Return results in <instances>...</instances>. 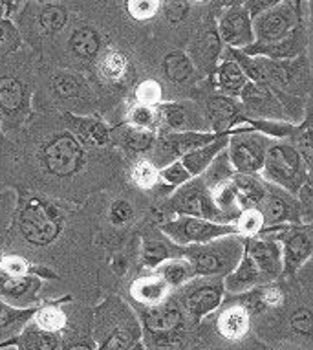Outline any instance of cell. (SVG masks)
<instances>
[{
	"mask_svg": "<svg viewBox=\"0 0 313 350\" xmlns=\"http://www.w3.org/2000/svg\"><path fill=\"white\" fill-rule=\"evenodd\" d=\"M33 160L42 178L51 185L57 184L63 191L74 193L86 191L90 178L103 185V180L94 176V169L109 172L114 165V156L109 149L90 147L68 125L55 126L42 134L33 147Z\"/></svg>",
	"mask_w": 313,
	"mask_h": 350,
	"instance_id": "1",
	"label": "cell"
},
{
	"mask_svg": "<svg viewBox=\"0 0 313 350\" xmlns=\"http://www.w3.org/2000/svg\"><path fill=\"white\" fill-rule=\"evenodd\" d=\"M255 40L242 52L251 57L295 59L308 48V31L297 0H282L251 18Z\"/></svg>",
	"mask_w": 313,
	"mask_h": 350,
	"instance_id": "2",
	"label": "cell"
},
{
	"mask_svg": "<svg viewBox=\"0 0 313 350\" xmlns=\"http://www.w3.org/2000/svg\"><path fill=\"white\" fill-rule=\"evenodd\" d=\"M147 350H183L187 338V314L180 299L169 295L161 303L139 308Z\"/></svg>",
	"mask_w": 313,
	"mask_h": 350,
	"instance_id": "3",
	"label": "cell"
},
{
	"mask_svg": "<svg viewBox=\"0 0 313 350\" xmlns=\"http://www.w3.org/2000/svg\"><path fill=\"white\" fill-rule=\"evenodd\" d=\"M176 257L187 258L194 277H223L234 270L244 255V237L226 235L204 244L176 246Z\"/></svg>",
	"mask_w": 313,
	"mask_h": 350,
	"instance_id": "4",
	"label": "cell"
},
{
	"mask_svg": "<svg viewBox=\"0 0 313 350\" xmlns=\"http://www.w3.org/2000/svg\"><path fill=\"white\" fill-rule=\"evenodd\" d=\"M141 338L136 314L118 297H110L94 314V341L97 350H128Z\"/></svg>",
	"mask_w": 313,
	"mask_h": 350,
	"instance_id": "5",
	"label": "cell"
},
{
	"mask_svg": "<svg viewBox=\"0 0 313 350\" xmlns=\"http://www.w3.org/2000/svg\"><path fill=\"white\" fill-rule=\"evenodd\" d=\"M66 226V213L55 202L33 196L18 211V233L29 246L46 247L57 241Z\"/></svg>",
	"mask_w": 313,
	"mask_h": 350,
	"instance_id": "6",
	"label": "cell"
},
{
	"mask_svg": "<svg viewBox=\"0 0 313 350\" xmlns=\"http://www.w3.org/2000/svg\"><path fill=\"white\" fill-rule=\"evenodd\" d=\"M258 174L262 180L288 191L290 195H297L302 185L312 182V171L308 169L297 147L284 139H271Z\"/></svg>",
	"mask_w": 313,
	"mask_h": 350,
	"instance_id": "7",
	"label": "cell"
},
{
	"mask_svg": "<svg viewBox=\"0 0 313 350\" xmlns=\"http://www.w3.org/2000/svg\"><path fill=\"white\" fill-rule=\"evenodd\" d=\"M161 209L167 215L165 220H169L171 215H176V217L204 218V220H213L220 224H233L217 207L211 196V189L207 187L202 174L193 176L185 184L174 187Z\"/></svg>",
	"mask_w": 313,
	"mask_h": 350,
	"instance_id": "8",
	"label": "cell"
},
{
	"mask_svg": "<svg viewBox=\"0 0 313 350\" xmlns=\"http://www.w3.org/2000/svg\"><path fill=\"white\" fill-rule=\"evenodd\" d=\"M260 233L271 235L282 247V277H293L313 253V226L286 224L268 228Z\"/></svg>",
	"mask_w": 313,
	"mask_h": 350,
	"instance_id": "9",
	"label": "cell"
},
{
	"mask_svg": "<svg viewBox=\"0 0 313 350\" xmlns=\"http://www.w3.org/2000/svg\"><path fill=\"white\" fill-rule=\"evenodd\" d=\"M160 231L176 246L204 244L226 235H236L234 224H220L196 217L169 218L160 224Z\"/></svg>",
	"mask_w": 313,
	"mask_h": 350,
	"instance_id": "10",
	"label": "cell"
},
{
	"mask_svg": "<svg viewBox=\"0 0 313 350\" xmlns=\"http://www.w3.org/2000/svg\"><path fill=\"white\" fill-rule=\"evenodd\" d=\"M271 139L273 138H268L255 131H242V129L231 131L226 152H228L234 172L258 174L264 165L266 150H268Z\"/></svg>",
	"mask_w": 313,
	"mask_h": 350,
	"instance_id": "11",
	"label": "cell"
},
{
	"mask_svg": "<svg viewBox=\"0 0 313 350\" xmlns=\"http://www.w3.org/2000/svg\"><path fill=\"white\" fill-rule=\"evenodd\" d=\"M180 295V304L187 317L198 325L205 316H209L222 304L226 290L220 277H213V281H205V277H196L187 284H183Z\"/></svg>",
	"mask_w": 313,
	"mask_h": 350,
	"instance_id": "12",
	"label": "cell"
},
{
	"mask_svg": "<svg viewBox=\"0 0 313 350\" xmlns=\"http://www.w3.org/2000/svg\"><path fill=\"white\" fill-rule=\"evenodd\" d=\"M31 88L17 74L0 75V118L8 131L18 129L29 114Z\"/></svg>",
	"mask_w": 313,
	"mask_h": 350,
	"instance_id": "13",
	"label": "cell"
},
{
	"mask_svg": "<svg viewBox=\"0 0 313 350\" xmlns=\"http://www.w3.org/2000/svg\"><path fill=\"white\" fill-rule=\"evenodd\" d=\"M258 209L264 218L262 230L286 224H304L297 196L269 182H266V195L258 204Z\"/></svg>",
	"mask_w": 313,
	"mask_h": 350,
	"instance_id": "14",
	"label": "cell"
},
{
	"mask_svg": "<svg viewBox=\"0 0 313 350\" xmlns=\"http://www.w3.org/2000/svg\"><path fill=\"white\" fill-rule=\"evenodd\" d=\"M244 247L245 253L255 260V265L262 273L264 284L282 277V247L279 241H275L273 237L266 233H258L244 239Z\"/></svg>",
	"mask_w": 313,
	"mask_h": 350,
	"instance_id": "15",
	"label": "cell"
},
{
	"mask_svg": "<svg viewBox=\"0 0 313 350\" xmlns=\"http://www.w3.org/2000/svg\"><path fill=\"white\" fill-rule=\"evenodd\" d=\"M158 131L180 133V131H211L204 110L191 103H165L158 107ZM156 131V133H158Z\"/></svg>",
	"mask_w": 313,
	"mask_h": 350,
	"instance_id": "16",
	"label": "cell"
},
{
	"mask_svg": "<svg viewBox=\"0 0 313 350\" xmlns=\"http://www.w3.org/2000/svg\"><path fill=\"white\" fill-rule=\"evenodd\" d=\"M239 98L244 118L286 121L284 110L280 107L279 99L275 98V94L266 86L255 85V83L247 81Z\"/></svg>",
	"mask_w": 313,
	"mask_h": 350,
	"instance_id": "17",
	"label": "cell"
},
{
	"mask_svg": "<svg viewBox=\"0 0 313 350\" xmlns=\"http://www.w3.org/2000/svg\"><path fill=\"white\" fill-rule=\"evenodd\" d=\"M204 116L209 129L217 134H226L242 123V107L236 98H229L223 94H213L205 99Z\"/></svg>",
	"mask_w": 313,
	"mask_h": 350,
	"instance_id": "18",
	"label": "cell"
},
{
	"mask_svg": "<svg viewBox=\"0 0 313 350\" xmlns=\"http://www.w3.org/2000/svg\"><path fill=\"white\" fill-rule=\"evenodd\" d=\"M218 37L229 48H236V50H244L255 40L253 23L244 8L233 6L223 15L218 24Z\"/></svg>",
	"mask_w": 313,
	"mask_h": 350,
	"instance_id": "19",
	"label": "cell"
},
{
	"mask_svg": "<svg viewBox=\"0 0 313 350\" xmlns=\"http://www.w3.org/2000/svg\"><path fill=\"white\" fill-rule=\"evenodd\" d=\"M42 279L33 273L0 279V299L17 308H29L37 301Z\"/></svg>",
	"mask_w": 313,
	"mask_h": 350,
	"instance_id": "20",
	"label": "cell"
},
{
	"mask_svg": "<svg viewBox=\"0 0 313 350\" xmlns=\"http://www.w3.org/2000/svg\"><path fill=\"white\" fill-rule=\"evenodd\" d=\"M222 281L223 290L231 293V295H242V293L249 292L255 286L264 284L262 273L258 270V266L255 265V260L245 253V247L239 265L234 266V270L229 271Z\"/></svg>",
	"mask_w": 313,
	"mask_h": 350,
	"instance_id": "21",
	"label": "cell"
},
{
	"mask_svg": "<svg viewBox=\"0 0 313 350\" xmlns=\"http://www.w3.org/2000/svg\"><path fill=\"white\" fill-rule=\"evenodd\" d=\"M217 330L228 341H240L249 334L251 314L242 303H233L223 306L217 317Z\"/></svg>",
	"mask_w": 313,
	"mask_h": 350,
	"instance_id": "22",
	"label": "cell"
},
{
	"mask_svg": "<svg viewBox=\"0 0 313 350\" xmlns=\"http://www.w3.org/2000/svg\"><path fill=\"white\" fill-rule=\"evenodd\" d=\"M10 347H15V350H59L61 349V336L57 332L42 330L29 319L26 327L18 332L17 338L0 345V349H10Z\"/></svg>",
	"mask_w": 313,
	"mask_h": 350,
	"instance_id": "23",
	"label": "cell"
},
{
	"mask_svg": "<svg viewBox=\"0 0 313 350\" xmlns=\"http://www.w3.org/2000/svg\"><path fill=\"white\" fill-rule=\"evenodd\" d=\"M171 292L172 290L167 286V282L154 270L148 275L137 277L131 284V295L139 306H152L161 303L171 295Z\"/></svg>",
	"mask_w": 313,
	"mask_h": 350,
	"instance_id": "24",
	"label": "cell"
},
{
	"mask_svg": "<svg viewBox=\"0 0 313 350\" xmlns=\"http://www.w3.org/2000/svg\"><path fill=\"white\" fill-rule=\"evenodd\" d=\"M112 136H118V139H112V144H118L132 154H145L154 147L156 142V131L145 129V126H136L131 123L118 126V131L112 133Z\"/></svg>",
	"mask_w": 313,
	"mask_h": 350,
	"instance_id": "25",
	"label": "cell"
},
{
	"mask_svg": "<svg viewBox=\"0 0 313 350\" xmlns=\"http://www.w3.org/2000/svg\"><path fill=\"white\" fill-rule=\"evenodd\" d=\"M35 310H37L35 306L17 308V306L0 299V345L17 338L18 332L26 327V323L33 317Z\"/></svg>",
	"mask_w": 313,
	"mask_h": 350,
	"instance_id": "26",
	"label": "cell"
},
{
	"mask_svg": "<svg viewBox=\"0 0 313 350\" xmlns=\"http://www.w3.org/2000/svg\"><path fill=\"white\" fill-rule=\"evenodd\" d=\"M229 133L220 134L217 139H213L211 144L204 145V147H198V149L191 150L187 154H183L180 158V161L183 163V167L191 172V176H200L202 172L207 169V165L215 160V156L220 154L222 150H226L228 147Z\"/></svg>",
	"mask_w": 313,
	"mask_h": 350,
	"instance_id": "27",
	"label": "cell"
},
{
	"mask_svg": "<svg viewBox=\"0 0 313 350\" xmlns=\"http://www.w3.org/2000/svg\"><path fill=\"white\" fill-rule=\"evenodd\" d=\"M220 37L217 31H205L200 35L198 40L194 42L196 46L191 48V61L196 68L205 72V75L215 74V66H217L218 53H220Z\"/></svg>",
	"mask_w": 313,
	"mask_h": 350,
	"instance_id": "28",
	"label": "cell"
},
{
	"mask_svg": "<svg viewBox=\"0 0 313 350\" xmlns=\"http://www.w3.org/2000/svg\"><path fill=\"white\" fill-rule=\"evenodd\" d=\"M233 184L239 193L240 211L245 207H258L266 195V180L256 174H245V172H234Z\"/></svg>",
	"mask_w": 313,
	"mask_h": 350,
	"instance_id": "29",
	"label": "cell"
},
{
	"mask_svg": "<svg viewBox=\"0 0 313 350\" xmlns=\"http://www.w3.org/2000/svg\"><path fill=\"white\" fill-rule=\"evenodd\" d=\"M217 86L220 94L229 96V98H239L242 88L247 83V77L244 75L242 68L234 63L231 57H226L217 68Z\"/></svg>",
	"mask_w": 313,
	"mask_h": 350,
	"instance_id": "30",
	"label": "cell"
},
{
	"mask_svg": "<svg viewBox=\"0 0 313 350\" xmlns=\"http://www.w3.org/2000/svg\"><path fill=\"white\" fill-rule=\"evenodd\" d=\"M154 271L167 282V286L171 288V290H178V288H182L183 284H187L189 281L196 279L193 268L189 265V260L183 257L167 258L161 265L156 266Z\"/></svg>",
	"mask_w": 313,
	"mask_h": 350,
	"instance_id": "31",
	"label": "cell"
},
{
	"mask_svg": "<svg viewBox=\"0 0 313 350\" xmlns=\"http://www.w3.org/2000/svg\"><path fill=\"white\" fill-rule=\"evenodd\" d=\"M70 48L75 57L83 59V61H92L99 53L101 37L97 33V29H94L92 26H81L70 35Z\"/></svg>",
	"mask_w": 313,
	"mask_h": 350,
	"instance_id": "32",
	"label": "cell"
},
{
	"mask_svg": "<svg viewBox=\"0 0 313 350\" xmlns=\"http://www.w3.org/2000/svg\"><path fill=\"white\" fill-rule=\"evenodd\" d=\"M131 182L136 185L137 189L141 191H152V189H160L165 191L167 195L171 193V187L169 185H161L160 180V171H158V167L154 165L152 161L148 160V158H141V160H137L131 169Z\"/></svg>",
	"mask_w": 313,
	"mask_h": 350,
	"instance_id": "33",
	"label": "cell"
},
{
	"mask_svg": "<svg viewBox=\"0 0 313 350\" xmlns=\"http://www.w3.org/2000/svg\"><path fill=\"white\" fill-rule=\"evenodd\" d=\"M97 72L107 83H121L125 81L128 75V61L123 57V53L115 52V50H109L105 53L99 63H97Z\"/></svg>",
	"mask_w": 313,
	"mask_h": 350,
	"instance_id": "34",
	"label": "cell"
},
{
	"mask_svg": "<svg viewBox=\"0 0 313 350\" xmlns=\"http://www.w3.org/2000/svg\"><path fill=\"white\" fill-rule=\"evenodd\" d=\"M163 74L172 83H187L194 75V64L187 53L176 50L163 59Z\"/></svg>",
	"mask_w": 313,
	"mask_h": 350,
	"instance_id": "35",
	"label": "cell"
},
{
	"mask_svg": "<svg viewBox=\"0 0 313 350\" xmlns=\"http://www.w3.org/2000/svg\"><path fill=\"white\" fill-rule=\"evenodd\" d=\"M31 321L40 327L42 330H48V332H57L61 334L68 325V316H66V312H64L63 306H59V304H44V306H40L37 308L31 317Z\"/></svg>",
	"mask_w": 313,
	"mask_h": 350,
	"instance_id": "36",
	"label": "cell"
},
{
	"mask_svg": "<svg viewBox=\"0 0 313 350\" xmlns=\"http://www.w3.org/2000/svg\"><path fill=\"white\" fill-rule=\"evenodd\" d=\"M171 257H176V253H174V244L169 239H167V242L156 241V239H147L145 244H143L141 260L143 265L150 268V270H154L156 266L161 265L163 260Z\"/></svg>",
	"mask_w": 313,
	"mask_h": 350,
	"instance_id": "37",
	"label": "cell"
},
{
	"mask_svg": "<svg viewBox=\"0 0 313 350\" xmlns=\"http://www.w3.org/2000/svg\"><path fill=\"white\" fill-rule=\"evenodd\" d=\"M51 92L63 101H70V99L81 98V94L85 92V86L81 77L64 72V74H55L51 77Z\"/></svg>",
	"mask_w": 313,
	"mask_h": 350,
	"instance_id": "38",
	"label": "cell"
},
{
	"mask_svg": "<svg viewBox=\"0 0 313 350\" xmlns=\"http://www.w3.org/2000/svg\"><path fill=\"white\" fill-rule=\"evenodd\" d=\"M233 174H234V169L233 165H231V161H229L228 152H226V150H222L220 154L215 156V160H213L211 163L207 165V169L202 172V176H204L205 184H207L209 189L215 187V185L222 184V182L231 180L233 178Z\"/></svg>",
	"mask_w": 313,
	"mask_h": 350,
	"instance_id": "39",
	"label": "cell"
},
{
	"mask_svg": "<svg viewBox=\"0 0 313 350\" xmlns=\"http://www.w3.org/2000/svg\"><path fill=\"white\" fill-rule=\"evenodd\" d=\"M234 228H236V235L244 237H255L258 235L264 228V218L262 213L258 207H245L239 213V217L233 222Z\"/></svg>",
	"mask_w": 313,
	"mask_h": 350,
	"instance_id": "40",
	"label": "cell"
},
{
	"mask_svg": "<svg viewBox=\"0 0 313 350\" xmlns=\"http://www.w3.org/2000/svg\"><path fill=\"white\" fill-rule=\"evenodd\" d=\"M126 123L158 131V109L148 107V105L134 103L128 110V114H126Z\"/></svg>",
	"mask_w": 313,
	"mask_h": 350,
	"instance_id": "41",
	"label": "cell"
},
{
	"mask_svg": "<svg viewBox=\"0 0 313 350\" xmlns=\"http://www.w3.org/2000/svg\"><path fill=\"white\" fill-rule=\"evenodd\" d=\"M68 23V13L61 6H46L39 15L40 28L48 33H57Z\"/></svg>",
	"mask_w": 313,
	"mask_h": 350,
	"instance_id": "42",
	"label": "cell"
},
{
	"mask_svg": "<svg viewBox=\"0 0 313 350\" xmlns=\"http://www.w3.org/2000/svg\"><path fill=\"white\" fill-rule=\"evenodd\" d=\"M37 270V266L31 265L29 260H26L21 255H6L0 260V273L2 277H21L28 275V273H33Z\"/></svg>",
	"mask_w": 313,
	"mask_h": 350,
	"instance_id": "43",
	"label": "cell"
},
{
	"mask_svg": "<svg viewBox=\"0 0 313 350\" xmlns=\"http://www.w3.org/2000/svg\"><path fill=\"white\" fill-rule=\"evenodd\" d=\"M163 101V88L158 81L145 79L136 86V103L158 107Z\"/></svg>",
	"mask_w": 313,
	"mask_h": 350,
	"instance_id": "44",
	"label": "cell"
},
{
	"mask_svg": "<svg viewBox=\"0 0 313 350\" xmlns=\"http://www.w3.org/2000/svg\"><path fill=\"white\" fill-rule=\"evenodd\" d=\"M125 10L134 21H148L160 12V0H126Z\"/></svg>",
	"mask_w": 313,
	"mask_h": 350,
	"instance_id": "45",
	"label": "cell"
},
{
	"mask_svg": "<svg viewBox=\"0 0 313 350\" xmlns=\"http://www.w3.org/2000/svg\"><path fill=\"white\" fill-rule=\"evenodd\" d=\"M160 171V180L163 182L165 185H169V187H178V185L185 184L189 178H193L191 176V172L183 167V163L180 160L172 161V163H169V165L161 167V169H158Z\"/></svg>",
	"mask_w": 313,
	"mask_h": 350,
	"instance_id": "46",
	"label": "cell"
},
{
	"mask_svg": "<svg viewBox=\"0 0 313 350\" xmlns=\"http://www.w3.org/2000/svg\"><path fill=\"white\" fill-rule=\"evenodd\" d=\"M290 327L293 328V332L299 334V336L310 338V336H312V328H313L312 310H310L308 306L297 308L290 317Z\"/></svg>",
	"mask_w": 313,
	"mask_h": 350,
	"instance_id": "47",
	"label": "cell"
},
{
	"mask_svg": "<svg viewBox=\"0 0 313 350\" xmlns=\"http://www.w3.org/2000/svg\"><path fill=\"white\" fill-rule=\"evenodd\" d=\"M18 44H21V37L15 26L6 18H0V53L13 52L17 50Z\"/></svg>",
	"mask_w": 313,
	"mask_h": 350,
	"instance_id": "48",
	"label": "cell"
},
{
	"mask_svg": "<svg viewBox=\"0 0 313 350\" xmlns=\"http://www.w3.org/2000/svg\"><path fill=\"white\" fill-rule=\"evenodd\" d=\"M109 217L112 224L123 226L134 217V209H132V206L126 200H115L114 204L110 206Z\"/></svg>",
	"mask_w": 313,
	"mask_h": 350,
	"instance_id": "49",
	"label": "cell"
},
{
	"mask_svg": "<svg viewBox=\"0 0 313 350\" xmlns=\"http://www.w3.org/2000/svg\"><path fill=\"white\" fill-rule=\"evenodd\" d=\"M189 12V2L187 0H165V18L171 24H178L182 18H185Z\"/></svg>",
	"mask_w": 313,
	"mask_h": 350,
	"instance_id": "50",
	"label": "cell"
},
{
	"mask_svg": "<svg viewBox=\"0 0 313 350\" xmlns=\"http://www.w3.org/2000/svg\"><path fill=\"white\" fill-rule=\"evenodd\" d=\"M279 2H282V0H245L244 10L251 18H255L256 15H260V13L269 10L275 4H279Z\"/></svg>",
	"mask_w": 313,
	"mask_h": 350,
	"instance_id": "51",
	"label": "cell"
},
{
	"mask_svg": "<svg viewBox=\"0 0 313 350\" xmlns=\"http://www.w3.org/2000/svg\"><path fill=\"white\" fill-rule=\"evenodd\" d=\"M63 350H97V345L94 339H83V341H75V343L64 347Z\"/></svg>",
	"mask_w": 313,
	"mask_h": 350,
	"instance_id": "52",
	"label": "cell"
},
{
	"mask_svg": "<svg viewBox=\"0 0 313 350\" xmlns=\"http://www.w3.org/2000/svg\"><path fill=\"white\" fill-rule=\"evenodd\" d=\"M8 2L10 0H0V18H4L8 15Z\"/></svg>",
	"mask_w": 313,
	"mask_h": 350,
	"instance_id": "53",
	"label": "cell"
},
{
	"mask_svg": "<svg viewBox=\"0 0 313 350\" xmlns=\"http://www.w3.org/2000/svg\"><path fill=\"white\" fill-rule=\"evenodd\" d=\"M128 350H147V347H145V345H143L141 341H137V343L134 345L132 349H128Z\"/></svg>",
	"mask_w": 313,
	"mask_h": 350,
	"instance_id": "54",
	"label": "cell"
},
{
	"mask_svg": "<svg viewBox=\"0 0 313 350\" xmlns=\"http://www.w3.org/2000/svg\"><path fill=\"white\" fill-rule=\"evenodd\" d=\"M194 2H205V0H194Z\"/></svg>",
	"mask_w": 313,
	"mask_h": 350,
	"instance_id": "55",
	"label": "cell"
},
{
	"mask_svg": "<svg viewBox=\"0 0 313 350\" xmlns=\"http://www.w3.org/2000/svg\"><path fill=\"white\" fill-rule=\"evenodd\" d=\"M215 350H222V349H215Z\"/></svg>",
	"mask_w": 313,
	"mask_h": 350,
	"instance_id": "56",
	"label": "cell"
},
{
	"mask_svg": "<svg viewBox=\"0 0 313 350\" xmlns=\"http://www.w3.org/2000/svg\"><path fill=\"white\" fill-rule=\"evenodd\" d=\"M160 2H161V0H160Z\"/></svg>",
	"mask_w": 313,
	"mask_h": 350,
	"instance_id": "57",
	"label": "cell"
}]
</instances>
